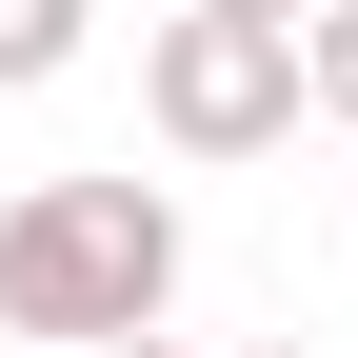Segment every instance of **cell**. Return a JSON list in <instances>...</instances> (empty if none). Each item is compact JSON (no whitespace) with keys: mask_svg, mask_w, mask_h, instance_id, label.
<instances>
[{"mask_svg":"<svg viewBox=\"0 0 358 358\" xmlns=\"http://www.w3.org/2000/svg\"><path fill=\"white\" fill-rule=\"evenodd\" d=\"M179 319V199L159 179H20L0 199V338H159Z\"/></svg>","mask_w":358,"mask_h":358,"instance_id":"6da1fadb","label":"cell"},{"mask_svg":"<svg viewBox=\"0 0 358 358\" xmlns=\"http://www.w3.org/2000/svg\"><path fill=\"white\" fill-rule=\"evenodd\" d=\"M140 120H159L179 159H279V140H299V40L199 20V0H179V20L140 40Z\"/></svg>","mask_w":358,"mask_h":358,"instance_id":"7a4b0ae2","label":"cell"},{"mask_svg":"<svg viewBox=\"0 0 358 358\" xmlns=\"http://www.w3.org/2000/svg\"><path fill=\"white\" fill-rule=\"evenodd\" d=\"M80 20H100V0H0V100H40V80H80Z\"/></svg>","mask_w":358,"mask_h":358,"instance_id":"3957f363","label":"cell"},{"mask_svg":"<svg viewBox=\"0 0 358 358\" xmlns=\"http://www.w3.org/2000/svg\"><path fill=\"white\" fill-rule=\"evenodd\" d=\"M299 120H338V140H358V0L299 20Z\"/></svg>","mask_w":358,"mask_h":358,"instance_id":"277c9868","label":"cell"},{"mask_svg":"<svg viewBox=\"0 0 358 358\" xmlns=\"http://www.w3.org/2000/svg\"><path fill=\"white\" fill-rule=\"evenodd\" d=\"M199 20H259V40H299V20H319V0H199Z\"/></svg>","mask_w":358,"mask_h":358,"instance_id":"5b68a950","label":"cell"},{"mask_svg":"<svg viewBox=\"0 0 358 358\" xmlns=\"http://www.w3.org/2000/svg\"><path fill=\"white\" fill-rule=\"evenodd\" d=\"M239 358H319V338H239Z\"/></svg>","mask_w":358,"mask_h":358,"instance_id":"8992f818","label":"cell"},{"mask_svg":"<svg viewBox=\"0 0 358 358\" xmlns=\"http://www.w3.org/2000/svg\"><path fill=\"white\" fill-rule=\"evenodd\" d=\"M100 358H179V338H100Z\"/></svg>","mask_w":358,"mask_h":358,"instance_id":"52a82bcc","label":"cell"}]
</instances>
